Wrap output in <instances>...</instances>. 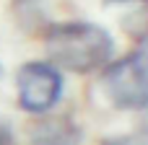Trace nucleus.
<instances>
[{
  "label": "nucleus",
  "instance_id": "1",
  "mask_svg": "<svg viewBox=\"0 0 148 145\" xmlns=\"http://www.w3.org/2000/svg\"><path fill=\"white\" fill-rule=\"evenodd\" d=\"M44 44L55 65L81 75L104 67L114 54L112 34L88 21L52 23L44 34Z\"/></svg>",
  "mask_w": 148,
  "mask_h": 145
},
{
  "label": "nucleus",
  "instance_id": "2",
  "mask_svg": "<svg viewBox=\"0 0 148 145\" xmlns=\"http://www.w3.org/2000/svg\"><path fill=\"white\" fill-rule=\"evenodd\" d=\"M104 91L117 109L140 112L148 104V67L146 52L135 49L117 62L104 65Z\"/></svg>",
  "mask_w": 148,
  "mask_h": 145
},
{
  "label": "nucleus",
  "instance_id": "3",
  "mask_svg": "<svg viewBox=\"0 0 148 145\" xmlns=\"http://www.w3.org/2000/svg\"><path fill=\"white\" fill-rule=\"evenodd\" d=\"M18 106L31 114L49 112L62 96V75L49 62H26L16 73Z\"/></svg>",
  "mask_w": 148,
  "mask_h": 145
},
{
  "label": "nucleus",
  "instance_id": "4",
  "mask_svg": "<svg viewBox=\"0 0 148 145\" xmlns=\"http://www.w3.org/2000/svg\"><path fill=\"white\" fill-rule=\"evenodd\" d=\"M81 127L68 117H47L29 130V145H81Z\"/></svg>",
  "mask_w": 148,
  "mask_h": 145
},
{
  "label": "nucleus",
  "instance_id": "5",
  "mask_svg": "<svg viewBox=\"0 0 148 145\" xmlns=\"http://www.w3.org/2000/svg\"><path fill=\"white\" fill-rule=\"evenodd\" d=\"M101 145H146L143 135H122V138H109Z\"/></svg>",
  "mask_w": 148,
  "mask_h": 145
},
{
  "label": "nucleus",
  "instance_id": "6",
  "mask_svg": "<svg viewBox=\"0 0 148 145\" xmlns=\"http://www.w3.org/2000/svg\"><path fill=\"white\" fill-rule=\"evenodd\" d=\"M0 145H16V138H13V130L8 122L0 119Z\"/></svg>",
  "mask_w": 148,
  "mask_h": 145
},
{
  "label": "nucleus",
  "instance_id": "7",
  "mask_svg": "<svg viewBox=\"0 0 148 145\" xmlns=\"http://www.w3.org/2000/svg\"><path fill=\"white\" fill-rule=\"evenodd\" d=\"M109 3H130V0H109Z\"/></svg>",
  "mask_w": 148,
  "mask_h": 145
}]
</instances>
